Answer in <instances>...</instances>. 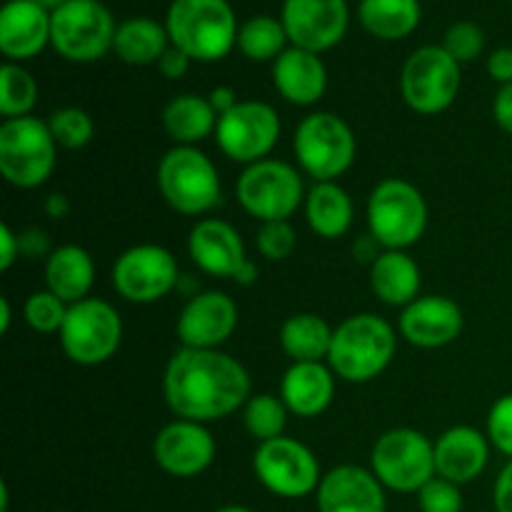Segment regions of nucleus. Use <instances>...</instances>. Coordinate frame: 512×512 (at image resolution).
I'll return each instance as SVG.
<instances>
[{"label":"nucleus","instance_id":"nucleus-47","mask_svg":"<svg viewBox=\"0 0 512 512\" xmlns=\"http://www.w3.org/2000/svg\"><path fill=\"white\" fill-rule=\"evenodd\" d=\"M208 100H210V105H213L215 113H218V118L220 115L230 113V110L240 103L238 95H235V90L228 88V85H220V88H215L213 93L208 95Z\"/></svg>","mask_w":512,"mask_h":512},{"label":"nucleus","instance_id":"nucleus-12","mask_svg":"<svg viewBox=\"0 0 512 512\" xmlns=\"http://www.w3.org/2000/svg\"><path fill=\"white\" fill-rule=\"evenodd\" d=\"M460 63L443 45L415 50L400 73V93L420 115H438L455 103L460 93Z\"/></svg>","mask_w":512,"mask_h":512},{"label":"nucleus","instance_id":"nucleus-9","mask_svg":"<svg viewBox=\"0 0 512 512\" xmlns=\"http://www.w3.org/2000/svg\"><path fill=\"white\" fill-rule=\"evenodd\" d=\"M370 470L395 493H418L435 478V443L420 430L393 428L375 440L370 450Z\"/></svg>","mask_w":512,"mask_h":512},{"label":"nucleus","instance_id":"nucleus-39","mask_svg":"<svg viewBox=\"0 0 512 512\" xmlns=\"http://www.w3.org/2000/svg\"><path fill=\"white\" fill-rule=\"evenodd\" d=\"M443 48L448 50V53L453 55L460 65L473 63V60L480 58V53L485 50L483 28L475 23H468V20L450 25L448 33H445Z\"/></svg>","mask_w":512,"mask_h":512},{"label":"nucleus","instance_id":"nucleus-41","mask_svg":"<svg viewBox=\"0 0 512 512\" xmlns=\"http://www.w3.org/2000/svg\"><path fill=\"white\" fill-rule=\"evenodd\" d=\"M488 440L495 450L512 460V393L493 403L488 413Z\"/></svg>","mask_w":512,"mask_h":512},{"label":"nucleus","instance_id":"nucleus-43","mask_svg":"<svg viewBox=\"0 0 512 512\" xmlns=\"http://www.w3.org/2000/svg\"><path fill=\"white\" fill-rule=\"evenodd\" d=\"M158 68H160V73H163L168 80H178V78H183L185 73H188L190 58L180 48L170 45V48L163 53V58L158 60Z\"/></svg>","mask_w":512,"mask_h":512},{"label":"nucleus","instance_id":"nucleus-18","mask_svg":"<svg viewBox=\"0 0 512 512\" xmlns=\"http://www.w3.org/2000/svg\"><path fill=\"white\" fill-rule=\"evenodd\" d=\"M238 328V305L220 290L198 293L178 315V338L183 348L218 350Z\"/></svg>","mask_w":512,"mask_h":512},{"label":"nucleus","instance_id":"nucleus-34","mask_svg":"<svg viewBox=\"0 0 512 512\" xmlns=\"http://www.w3.org/2000/svg\"><path fill=\"white\" fill-rule=\"evenodd\" d=\"M288 415L290 410L285 408L280 395H250L243 408V425L258 443H265V440H275L283 435L285 425H288Z\"/></svg>","mask_w":512,"mask_h":512},{"label":"nucleus","instance_id":"nucleus-17","mask_svg":"<svg viewBox=\"0 0 512 512\" xmlns=\"http://www.w3.org/2000/svg\"><path fill=\"white\" fill-rule=\"evenodd\" d=\"M215 438L203 423L175 420L153 440V458L160 470L173 478H195L215 460Z\"/></svg>","mask_w":512,"mask_h":512},{"label":"nucleus","instance_id":"nucleus-52","mask_svg":"<svg viewBox=\"0 0 512 512\" xmlns=\"http://www.w3.org/2000/svg\"><path fill=\"white\" fill-rule=\"evenodd\" d=\"M33 3L43 5V8L48 10V13H53V10H58L60 5H65V3H68V0H33Z\"/></svg>","mask_w":512,"mask_h":512},{"label":"nucleus","instance_id":"nucleus-8","mask_svg":"<svg viewBox=\"0 0 512 512\" xmlns=\"http://www.w3.org/2000/svg\"><path fill=\"white\" fill-rule=\"evenodd\" d=\"M293 150L298 165L318 183L340 178L353 165L358 143L353 128L335 113H310L300 120L293 135Z\"/></svg>","mask_w":512,"mask_h":512},{"label":"nucleus","instance_id":"nucleus-36","mask_svg":"<svg viewBox=\"0 0 512 512\" xmlns=\"http://www.w3.org/2000/svg\"><path fill=\"white\" fill-rule=\"evenodd\" d=\"M48 128L53 133L58 148L80 150L93 140L95 123L85 110L80 108H60L50 113Z\"/></svg>","mask_w":512,"mask_h":512},{"label":"nucleus","instance_id":"nucleus-38","mask_svg":"<svg viewBox=\"0 0 512 512\" xmlns=\"http://www.w3.org/2000/svg\"><path fill=\"white\" fill-rule=\"evenodd\" d=\"M295 243H298V235L295 228L288 220H270V223H260L258 235H255V245H258L260 255L265 260H285L293 255Z\"/></svg>","mask_w":512,"mask_h":512},{"label":"nucleus","instance_id":"nucleus-55","mask_svg":"<svg viewBox=\"0 0 512 512\" xmlns=\"http://www.w3.org/2000/svg\"><path fill=\"white\" fill-rule=\"evenodd\" d=\"M60 512H63V510H60Z\"/></svg>","mask_w":512,"mask_h":512},{"label":"nucleus","instance_id":"nucleus-20","mask_svg":"<svg viewBox=\"0 0 512 512\" xmlns=\"http://www.w3.org/2000/svg\"><path fill=\"white\" fill-rule=\"evenodd\" d=\"M318 512H385V488L373 470L338 465L318 485Z\"/></svg>","mask_w":512,"mask_h":512},{"label":"nucleus","instance_id":"nucleus-51","mask_svg":"<svg viewBox=\"0 0 512 512\" xmlns=\"http://www.w3.org/2000/svg\"><path fill=\"white\" fill-rule=\"evenodd\" d=\"M10 320H13V310H10V300L0 298V333H8Z\"/></svg>","mask_w":512,"mask_h":512},{"label":"nucleus","instance_id":"nucleus-54","mask_svg":"<svg viewBox=\"0 0 512 512\" xmlns=\"http://www.w3.org/2000/svg\"><path fill=\"white\" fill-rule=\"evenodd\" d=\"M215 512H255V510L245 508V505H223V508H218Z\"/></svg>","mask_w":512,"mask_h":512},{"label":"nucleus","instance_id":"nucleus-2","mask_svg":"<svg viewBox=\"0 0 512 512\" xmlns=\"http://www.w3.org/2000/svg\"><path fill=\"white\" fill-rule=\"evenodd\" d=\"M170 45L190 60L215 63L238 48V20L228 0H173L165 18Z\"/></svg>","mask_w":512,"mask_h":512},{"label":"nucleus","instance_id":"nucleus-45","mask_svg":"<svg viewBox=\"0 0 512 512\" xmlns=\"http://www.w3.org/2000/svg\"><path fill=\"white\" fill-rule=\"evenodd\" d=\"M493 118L500 130H505V133L512 135V83L500 85V90L495 93Z\"/></svg>","mask_w":512,"mask_h":512},{"label":"nucleus","instance_id":"nucleus-28","mask_svg":"<svg viewBox=\"0 0 512 512\" xmlns=\"http://www.w3.org/2000/svg\"><path fill=\"white\" fill-rule=\"evenodd\" d=\"M163 128L175 145L203 143L218 128V113L208 98L193 93L175 95L163 110Z\"/></svg>","mask_w":512,"mask_h":512},{"label":"nucleus","instance_id":"nucleus-15","mask_svg":"<svg viewBox=\"0 0 512 512\" xmlns=\"http://www.w3.org/2000/svg\"><path fill=\"white\" fill-rule=\"evenodd\" d=\"M113 288L128 303L150 305L178 285V260L163 245L143 243L125 250L113 265Z\"/></svg>","mask_w":512,"mask_h":512},{"label":"nucleus","instance_id":"nucleus-37","mask_svg":"<svg viewBox=\"0 0 512 512\" xmlns=\"http://www.w3.org/2000/svg\"><path fill=\"white\" fill-rule=\"evenodd\" d=\"M70 305H65L58 295L50 290H38L30 295L23 305L25 323L35 330V333H60L68 315Z\"/></svg>","mask_w":512,"mask_h":512},{"label":"nucleus","instance_id":"nucleus-3","mask_svg":"<svg viewBox=\"0 0 512 512\" xmlns=\"http://www.w3.org/2000/svg\"><path fill=\"white\" fill-rule=\"evenodd\" d=\"M395 348L398 335L388 320L375 313H358L333 330L328 363L345 383H370L388 368Z\"/></svg>","mask_w":512,"mask_h":512},{"label":"nucleus","instance_id":"nucleus-42","mask_svg":"<svg viewBox=\"0 0 512 512\" xmlns=\"http://www.w3.org/2000/svg\"><path fill=\"white\" fill-rule=\"evenodd\" d=\"M23 255L20 250V235L8 223L0 225V270H10L15 260Z\"/></svg>","mask_w":512,"mask_h":512},{"label":"nucleus","instance_id":"nucleus-46","mask_svg":"<svg viewBox=\"0 0 512 512\" xmlns=\"http://www.w3.org/2000/svg\"><path fill=\"white\" fill-rule=\"evenodd\" d=\"M493 505L495 512H512V460H508V465L500 470L498 480H495Z\"/></svg>","mask_w":512,"mask_h":512},{"label":"nucleus","instance_id":"nucleus-53","mask_svg":"<svg viewBox=\"0 0 512 512\" xmlns=\"http://www.w3.org/2000/svg\"><path fill=\"white\" fill-rule=\"evenodd\" d=\"M0 512H8V483H0Z\"/></svg>","mask_w":512,"mask_h":512},{"label":"nucleus","instance_id":"nucleus-32","mask_svg":"<svg viewBox=\"0 0 512 512\" xmlns=\"http://www.w3.org/2000/svg\"><path fill=\"white\" fill-rule=\"evenodd\" d=\"M360 23L373 38L403 40L423 18L420 0H360Z\"/></svg>","mask_w":512,"mask_h":512},{"label":"nucleus","instance_id":"nucleus-14","mask_svg":"<svg viewBox=\"0 0 512 512\" xmlns=\"http://www.w3.org/2000/svg\"><path fill=\"white\" fill-rule=\"evenodd\" d=\"M280 115L273 105L260 100H240L230 113L220 115L215 140L225 158L243 163L245 168L260 163L278 145Z\"/></svg>","mask_w":512,"mask_h":512},{"label":"nucleus","instance_id":"nucleus-13","mask_svg":"<svg viewBox=\"0 0 512 512\" xmlns=\"http://www.w3.org/2000/svg\"><path fill=\"white\" fill-rule=\"evenodd\" d=\"M253 470L255 478L268 493L285 500H298L318 493V485L323 480L313 450L300 440L285 438V435L258 443V450L253 455Z\"/></svg>","mask_w":512,"mask_h":512},{"label":"nucleus","instance_id":"nucleus-10","mask_svg":"<svg viewBox=\"0 0 512 512\" xmlns=\"http://www.w3.org/2000/svg\"><path fill=\"white\" fill-rule=\"evenodd\" d=\"M240 208L260 223L288 220L305 203V185L298 170L285 160L265 158L248 165L235 185Z\"/></svg>","mask_w":512,"mask_h":512},{"label":"nucleus","instance_id":"nucleus-4","mask_svg":"<svg viewBox=\"0 0 512 512\" xmlns=\"http://www.w3.org/2000/svg\"><path fill=\"white\" fill-rule=\"evenodd\" d=\"M58 163V143L48 120L35 115L5 120L0 125V173L20 190H35L48 183Z\"/></svg>","mask_w":512,"mask_h":512},{"label":"nucleus","instance_id":"nucleus-49","mask_svg":"<svg viewBox=\"0 0 512 512\" xmlns=\"http://www.w3.org/2000/svg\"><path fill=\"white\" fill-rule=\"evenodd\" d=\"M45 213H48V218H53V220L68 218V213H70L68 198L60 193L48 195V200H45Z\"/></svg>","mask_w":512,"mask_h":512},{"label":"nucleus","instance_id":"nucleus-1","mask_svg":"<svg viewBox=\"0 0 512 512\" xmlns=\"http://www.w3.org/2000/svg\"><path fill=\"white\" fill-rule=\"evenodd\" d=\"M163 393L178 420L205 425L245 408L250 375L223 350L180 348L165 368Z\"/></svg>","mask_w":512,"mask_h":512},{"label":"nucleus","instance_id":"nucleus-50","mask_svg":"<svg viewBox=\"0 0 512 512\" xmlns=\"http://www.w3.org/2000/svg\"><path fill=\"white\" fill-rule=\"evenodd\" d=\"M255 278H258V268H255L253 260H245L243 268H240L238 273H235L233 280H235V283H238V285H245V288H248V285L255 283Z\"/></svg>","mask_w":512,"mask_h":512},{"label":"nucleus","instance_id":"nucleus-26","mask_svg":"<svg viewBox=\"0 0 512 512\" xmlns=\"http://www.w3.org/2000/svg\"><path fill=\"white\" fill-rule=\"evenodd\" d=\"M420 285L423 275L418 263L405 250H383L370 265V288L380 303L408 308L420 298Z\"/></svg>","mask_w":512,"mask_h":512},{"label":"nucleus","instance_id":"nucleus-33","mask_svg":"<svg viewBox=\"0 0 512 512\" xmlns=\"http://www.w3.org/2000/svg\"><path fill=\"white\" fill-rule=\"evenodd\" d=\"M288 33L283 28V20L270 18V15H255L240 25L238 48L240 53L255 63L275 60L285 50Z\"/></svg>","mask_w":512,"mask_h":512},{"label":"nucleus","instance_id":"nucleus-35","mask_svg":"<svg viewBox=\"0 0 512 512\" xmlns=\"http://www.w3.org/2000/svg\"><path fill=\"white\" fill-rule=\"evenodd\" d=\"M38 100V83L18 63H5L0 68V113L5 120L25 118Z\"/></svg>","mask_w":512,"mask_h":512},{"label":"nucleus","instance_id":"nucleus-19","mask_svg":"<svg viewBox=\"0 0 512 512\" xmlns=\"http://www.w3.org/2000/svg\"><path fill=\"white\" fill-rule=\"evenodd\" d=\"M463 310L445 295H425L413 300L400 315V335L415 348H443L463 333Z\"/></svg>","mask_w":512,"mask_h":512},{"label":"nucleus","instance_id":"nucleus-40","mask_svg":"<svg viewBox=\"0 0 512 512\" xmlns=\"http://www.w3.org/2000/svg\"><path fill=\"white\" fill-rule=\"evenodd\" d=\"M418 505L420 512H463V493L460 485L435 475L418 490Z\"/></svg>","mask_w":512,"mask_h":512},{"label":"nucleus","instance_id":"nucleus-29","mask_svg":"<svg viewBox=\"0 0 512 512\" xmlns=\"http://www.w3.org/2000/svg\"><path fill=\"white\" fill-rule=\"evenodd\" d=\"M353 200L348 190L340 188L335 180L330 183H315L305 198V218L310 230L325 240L343 238L353 225Z\"/></svg>","mask_w":512,"mask_h":512},{"label":"nucleus","instance_id":"nucleus-44","mask_svg":"<svg viewBox=\"0 0 512 512\" xmlns=\"http://www.w3.org/2000/svg\"><path fill=\"white\" fill-rule=\"evenodd\" d=\"M488 75L498 85L512 83V48H498L488 58Z\"/></svg>","mask_w":512,"mask_h":512},{"label":"nucleus","instance_id":"nucleus-21","mask_svg":"<svg viewBox=\"0 0 512 512\" xmlns=\"http://www.w3.org/2000/svg\"><path fill=\"white\" fill-rule=\"evenodd\" d=\"M188 253L203 273L230 280L248 260L238 230L218 218H205L193 225L188 238Z\"/></svg>","mask_w":512,"mask_h":512},{"label":"nucleus","instance_id":"nucleus-27","mask_svg":"<svg viewBox=\"0 0 512 512\" xmlns=\"http://www.w3.org/2000/svg\"><path fill=\"white\" fill-rule=\"evenodd\" d=\"M95 283V263L80 245H60L45 260V285L65 305L88 298Z\"/></svg>","mask_w":512,"mask_h":512},{"label":"nucleus","instance_id":"nucleus-5","mask_svg":"<svg viewBox=\"0 0 512 512\" xmlns=\"http://www.w3.org/2000/svg\"><path fill=\"white\" fill-rule=\"evenodd\" d=\"M158 188L165 203L183 215L210 213L223 198L218 168L193 145H175L160 158Z\"/></svg>","mask_w":512,"mask_h":512},{"label":"nucleus","instance_id":"nucleus-6","mask_svg":"<svg viewBox=\"0 0 512 512\" xmlns=\"http://www.w3.org/2000/svg\"><path fill=\"white\" fill-rule=\"evenodd\" d=\"M368 225L375 243L385 250H405L418 243L428 228V203L413 183L388 178L368 200Z\"/></svg>","mask_w":512,"mask_h":512},{"label":"nucleus","instance_id":"nucleus-22","mask_svg":"<svg viewBox=\"0 0 512 512\" xmlns=\"http://www.w3.org/2000/svg\"><path fill=\"white\" fill-rule=\"evenodd\" d=\"M50 43V13L33 0H8L0 10V53L10 63L35 58Z\"/></svg>","mask_w":512,"mask_h":512},{"label":"nucleus","instance_id":"nucleus-23","mask_svg":"<svg viewBox=\"0 0 512 512\" xmlns=\"http://www.w3.org/2000/svg\"><path fill=\"white\" fill-rule=\"evenodd\" d=\"M490 460V440L470 425L445 430L435 443V473L455 485H468L483 475Z\"/></svg>","mask_w":512,"mask_h":512},{"label":"nucleus","instance_id":"nucleus-11","mask_svg":"<svg viewBox=\"0 0 512 512\" xmlns=\"http://www.w3.org/2000/svg\"><path fill=\"white\" fill-rule=\"evenodd\" d=\"M120 340H123V320L113 305L100 298H85L70 305L60 328V345L65 355L75 365L85 368L113 358L120 348Z\"/></svg>","mask_w":512,"mask_h":512},{"label":"nucleus","instance_id":"nucleus-31","mask_svg":"<svg viewBox=\"0 0 512 512\" xmlns=\"http://www.w3.org/2000/svg\"><path fill=\"white\" fill-rule=\"evenodd\" d=\"M168 48V28L153 18H130L115 30L113 53L128 65L158 63Z\"/></svg>","mask_w":512,"mask_h":512},{"label":"nucleus","instance_id":"nucleus-16","mask_svg":"<svg viewBox=\"0 0 512 512\" xmlns=\"http://www.w3.org/2000/svg\"><path fill=\"white\" fill-rule=\"evenodd\" d=\"M283 28L293 48L325 53L348 33V3L345 0H285Z\"/></svg>","mask_w":512,"mask_h":512},{"label":"nucleus","instance_id":"nucleus-48","mask_svg":"<svg viewBox=\"0 0 512 512\" xmlns=\"http://www.w3.org/2000/svg\"><path fill=\"white\" fill-rule=\"evenodd\" d=\"M45 245H48V238H45L43 230H28V233L20 235V250H23V255H28V258H35L38 250L43 253Z\"/></svg>","mask_w":512,"mask_h":512},{"label":"nucleus","instance_id":"nucleus-24","mask_svg":"<svg viewBox=\"0 0 512 512\" xmlns=\"http://www.w3.org/2000/svg\"><path fill=\"white\" fill-rule=\"evenodd\" d=\"M275 90L288 103L308 108L315 105L328 90V68L318 53L303 48H285L273 60Z\"/></svg>","mask_w":512,"mask_h":512},{"label":"nucleus","instance_id":"nucleus-7","mask_svg":"<svg viewBox=\"0 0 512 512\" xmlns=\"http://www.w3.org/2000/svg\"><path fill=\"white\" fill-rule=\"evenodd\" d=\"M113 13L100 0H68L50 13V45L70 63H93L113 50Z\"/></svg>","mask_w":512,"mask_h":512},{"label":"nucleus","instance_id":"nucleus-30","mask_svg":"<svg viewBox=\"0 0 512 512\" xmlns=\"http://www.w3.org/2000/svg\"><path fill=\"white\" fill-rule=\"evenodd\" d=\"M333 328L315 313L290 315L280 328V348L293 363H323L330 355Z\"/></svg>","mask_w":512,"mask_h":512},{"label":"nucleus","instance_id":"nucleus-25","mask_svg":"<svg viewBox=\"0 0 512 512\" xmlns=\"http://www.w3.org/2000/svg\"><path fill=\"white\" fill-rule=\"evenodd\" d=\"M280 398L298 418H318L335 398V373L323 363H293L280 380Z\"/></svg>","mask_w":512,"mask_h":512}]
</instances>
